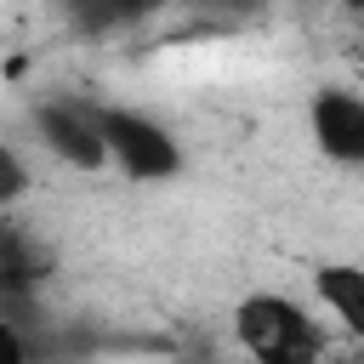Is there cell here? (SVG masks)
<instances>
[{
    "mask_svg": "<svg viewBox=\"0 0 364 364\" xmlns=\"http://www.w3.org/2000/svg\"><path fill=\"white\" fill-rule=\"evenodd\" d=\"M233 336L250 353V364H330V341L318 318L279 290H250L233 307Z\"/></svg>",
    "mask_w": 364,
    "mask_h": 364,
    "instance_id": "cell-1",
    "label": "cell"
},
{
    "mask_svg": "<svg viewBox=\"0 0 364 364\" xmlns=\"http://www.w3.org/2000/svg\"><path fill=\"white\" fill-rule=\"evenodd\" d=\"M91 125H97V136H102V154H108L125 176L159 182V176H176V171H182V148H176V136H171L159 119H148V114H136V108H91Z\"/></svg>",
    "mask_w": 364,
    "mask_h": 364,
    "instance_id": "cell-2",
    "label": "cell"
},
{
    "mask_svg": "<svg viewBox=\"0 0 364 364\" xmlns=\"http://www.w3.org/2000/svg\"><path fill=\"white\" fill-rule=\"evenodd\" d=\"M51 273V250L40 233H28L23 222H6L0 216V324L23 330L34 324V290L46 284Z\"/></svg>",
    "mask_w": 364,
    "mask_h": 364,
    "instance_id": "cell-3",
    "label": "cell"
},
{
    "mask_svg": "<svg viewBox=\"0 0 364 364\" xmlns=\"http://www.w3.org/2000/svg\"><path fill=\"white\" fill-rule=\"evenodd\" d=\"M34 131H40V142H46L63 165H74V171H102V165H108L102 136H97L85 102H40V108H34Z\"/></svg>",
    "mask_w": 364,
    "mask_h": 364,
    "instance_id": "cell-4",
    "label": "cell"
},
{
    "mask_svg": "<svg viewBox=\"0 0 364 364\" xmlns=\"http://www.w3.org/2000/svg\"><path fill=\"white\" fill-rule=\"evenodd\" d=\"M313 136L336 165L364 159V102L353 91H318L313 97Z\"/></svg>",
    "mask_w": 364,
    "mask_h": 364,
    "instance_id": "cell-5",
    "label": "cell"
},
{
    "mask_svg": "<svg viewBox=\"0 0 364 364\" xmlns=\"http://www.w3.org/2000/svg\"><path fill=\"white\" fill-rule=\"evenodd\" d=\"M313 284H318V301L341 318V330L358 336V330H364V273H358L353 262H318Z\"/></svg>",
    "mask_w": 364,
    "mask_h": 364,
    "instance_id": "cell-6",
    "label": "cell"
},
{
    "mask_svg": "<svg viewBox=\"0 0 364 364\" xmlns=\"http://www.w3.org/2000/svg\"><path fill=\"white\" fill-rule=\"evenodd\" d=\"M23 193H28V165L17 159V148H6V142H0V216H6Z\"/></svg>",
    "mask_w": 364,
    "mask_h": 364,
    "instance_id": "cell-7",
    "label": "cell"
},
{
    "mask_svg": "<svg viewBox=\"0 0 364 364\" xmlns=\"http://www.w3.org/2000/svg\"><path fill=\"white\" fill-rule=\"evenodd\" d=\"M0 364H34L28 336H23V330H11V324H0Z\"/></svg>",
    "mask_w": 364,
    "mask_h": 364,
    "instance_id": "cell-8",
    "label": "cell"
}]
</instances>
